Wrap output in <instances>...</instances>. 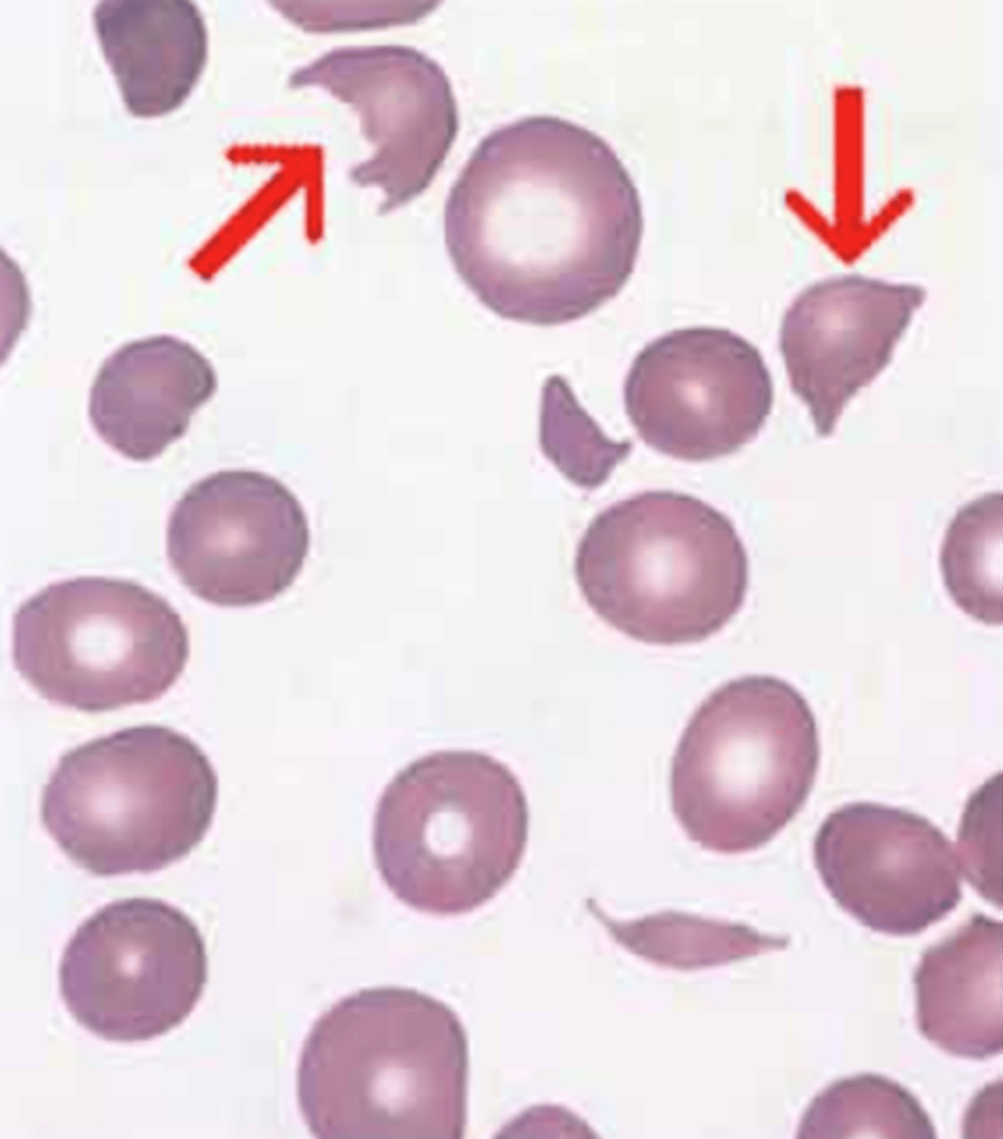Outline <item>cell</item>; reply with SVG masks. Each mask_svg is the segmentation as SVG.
<instances>
[{
  "mask_svg": "<svg viewBox=\"0 0 1003 1139\" xmlns=\"http://www.w3.org/2000/svg\"><path fill=\"white\" fill-rule=\"evenodd\" d=\"M820 739L805 697L772 675H747L712 692L672 759V811L703 849L738 854L769 842L806 802Z\"/></svg>",
  "mask_w": 1003,
  "mask_h": 1139,
  "instance_id": "obj_6",
  "label": "cell"
},
{
  "mask_svg": "<svg viewBox=\"0 0 1003 1139\" xmlns=\"http://www.w3.org/2000/svg\"><path fill=\"white\" fill-rule=\"evenodd\" d=\"M935 1139L920 1100L901 1083L860 1073L831 1083L810 1103L797 1138Z\"/></svg>",
  "mask_w": 1003,
  "mask_h": 1139,
  "instance_id": "obj_17",
  "label": "cell"
},
{
  "mask_svg": "<svg viewBox=\"0 0 1003 1139\" xmlns=\"http://www.w3.org/2000/svg\"><path fill=\"white\" fill-rule=\"evenodd\" d=\"M469 1051L446 1003L415 989H363L311 1027L299 1109L318 1139H461Z\"/></svg>",
  "mask_w": 1003,
  "mask_h": 1139,
  "instance_id": "obj_2",
  "label": "cell"
},
{
  "mask_svg": "<svg viewBox=\"0 0 1003 1139\" xmlns=\"http://www.w3.org/2000/svg\"><path fill=\"white\" fill-rule=\"evenodd\" d=\"M433 2H299L270 6L296 27L312 33H337L411 23L428 14Z\"/></svg>",
  "mask_w": 1003,
  "mask_h": 1139,
  "instance_id": "obj_20",
  "label": "cell"
},
{
  "mask_svg": "<svg viewBox=\"0 0 1003 1139\" xmlns=\"http://www.w3.org/2000/svg\"><path fill=\"white\" fill-rule=\"evenodd\" d=\"M289 86L320 88L357 111L373 150L349 178L358 187L381 190L380 214L429 187L458 132L449 78L434 59L408 46L332 49L295 70Z\"/></svg>",
  "mask_w": 1003,
  "mask_h": 1139,
  "instance_id": "obj_11",
  "label": "cell"
},
{
  "mask_svg": "<svg viewBox=\"0 0 1003 1139\" xmlns=\"http://www.w3.org/2000/svg\"><path fill=\"white\" fill-rule=\"evenodd\" d=\"M188 657L189 635L180 614L130 580L56 582L13 615L17 671L46 700L82 712L159 699Z\"/></svg>",
  "mask_w": 1003,
  "mask_h": 1139,
  "instance_id": "obj_7",
  "label": "cell"
},
{
  "mask_svg": "<svg viewBox=\"0 0 1003 1139\" xmlns=\"http://www.w3.org/2000/svg\"><path fill=\"white\" fill-rule=\"evenodd\" d=\"M217 384L209 359L189 343L170 335L136 339L100 366L90 388L89 419L125 457L151 460L186 434Z\"/></svg>",
  "mask_w": 1003,
  "mask_h": 1139,
  "instance_id": "obj_14",
  "label": "cell"
},
{
  "mask_svg": "<svg viewBox=\"0 0 1003 1139\" xmlns=\"http://www.w3.org/2000/svg\"><path fill=\"white\" fill-rule=\"evenodd\" d=\"M580 592L625 635L656 645L701 642L743 606L748 558L732 521L706 502L647 491L598 513L575 555Z\"/></svg>",
  "mask_w": 1003,
  "mask_h": 1139,
  "instance_id": "obj_3",
  "label": "cell"
},
{
  "mask_svg": "<svg viewBox=\"0 0 1003 1139\" xmlns=\"http://www.w3.org/2000/svg\"><path fill=\"white\" fill-rule=\"evenodd\" d=\"M1003 925L976 913L927 948L914 972L920 1032L945 1052L983 1060L1003 1048Z\"/></svg>",
  "mask_w": 1003,
  "mask_h": 1139,
  "instance_id": "obj_16",
  "label": "cell"
},
{
  "mask_svg": "<svg viewBox=\"0 0 1003 1139\" xmlns=\"http://www.w3.org/2000/svg\"><path fill=\"white\" fill-rule=\"evenodd\" d=\"M217 799V774L196 742L168 726L137 725L64 753L43 788L41 820L93 875L149 873L202 841Z\"/></svg>",
  "mask_w": 1003,
  "mask_h": 1139,
  "instance_id": "obj_4",
  "label": "cell"
},
{
  "mask_svg": "<svg viewBox=\"0 0 1003 1139\" xmlns=\"http://www.w3.org/2000/svg\"><path fill=\"white\" fill-rule=\"evenodd\" d=\"M1001 492L986 493L962 506L949 524L940 566L954 603L986 625L1003 622Z\"/></svg>",
  "mask_w": 1003,
  "mask_h": 1139,
  "instance_id": "obj_18",
  "label": "cell"
},
{
  "mask_svg": "<svg viewBox=\"0 0 1003 1139\" xmlns=\"http://www.w3.org/2000/svg\"><path fill=\"white\" fill-rule=\"evenodd\" d=\"M644 232L626 167L594 131L529 116L489 132L453 184L445 244L496 315L554 326L588 315L629 279Z\"/></svg>",
  "mask_w": 1003,
  "mask_h": 1139,
  "instance_id": "obj_1",
  "label": "cell"
},
{
  "mask_svg": "<svg viewBox=\"0 0 1003 1139\" xmlns=\"http://www.w3.org/2000/svg\"><path fill=\"white\" fill-rule=\"evenodd\" d=\"M539 422L545 456L569 482L586 489L603 485L633 447L630 440L608 438L557 375L543 387Z\"/></svg>",
  "mask_w": 1003,
  "mask_h": 1139,
  "instance_id": "obj_19",
  "label": "cell"
},
{
  "mask_svg": "<svg viewBox=\"0 0 1003 1139\" xmlns=\"http://www.w3.org/2000/svg\"><path fill=\"white\" fill-rule=\"evenodd\" d=\"M528 825L526 795L507 765L478 751H437L401 769L380 795L375 863L409 908L464 914L514 876Z\"/></svg>",
  "mask_w": 1003,
  "mask_h": 1139,
  "instance_id": "obj_5",
  "label": "cell"
},
{
  "mask_svg": "<svg viewBox=\"0 0 1003 1139\" xmlns=\"http://www.w3.org/2000/svg\"><path fill=\"white\" fill-rule=\"evenodd\" d=\"M835 902L873 931L917 934L962 899V868L949 838L905 809L853 802L831 812L813 843Z\"/></svg>",
  "mask_w": 1003,
  "mask_h": 1139,
  "instance_id": "obj_12",
  "label": "cell"
},
{
  "mask_svg": "<svg viewBox=\"0 0 1003 1139\" xmlns=\"http://www.w3.org/2000/svg\"><path fill=\"white\" fill-rule=\"evenodd\" d=\"M122 102L137 118L178 109L206 67L208 31L188 0H105L92 12Z\"/></svg>",
  "mask_w": 1003,
  "mask_h": 1139,
  "instance_id": "obj_15",
  "label": "cell"
},
{
  "mask_svg": "<svg viewBox=\"0 0 1003 1139\" xmlns=\"http://www.w3.org/2000/svg\"><path fill=\"white\" fill-rule=\"evenodd\" d=\"M773 399L759 350L718 327L657 337L636 355L624 383L625 410L642 440L686 462L737 452L757 436Z\"/></svg>",
  "mask_w": 1003,
  "mask_h": 1139,
  "instance_id": "obj_9",
  "label": "cell"
},
{
  "mask_svg": "<svg viewBox=\"0 0 1003 1139\" xmlns=\"http://www.w3.org/2000/svg\"><path fill=\"white\" fill-rule=\"evenodd\" d=\"M208 975L205 941L178 908L152 898L106 904L68 941L59 965L62 1000L93 1034L145 1041L178 1027Z\"/></svg>",
  "mask_w": 1003,
  "mask_h": 1139,
  "instance_id": "obj_8",
  "label": "cell"
},
{
  "mask_svg": "<svg viewBox=\"0 0 1003 1139\" xmlns=\"http://www.w3.org/2000/svg\"><path fill=\"white\" fill-rule=\"evenodd\" d=\"M167 556L180 582L218 606L246 607L286 592L310 546L307 515L279 479L224 469L193 483L167 524Z\"/></svg>",
  "mask_w": 1003,
  "mask_h": 1139,
  "instance_id": "obj_10",
  "label": "cell"
},
{
  "mask_svg": "<svg viewBox=\"0 0 1003 1139\" xmlns=\"http://www.w3.org/2000/svg\"><path fill=\"white\" fill-rule=\"evenodd\" d=\"M925 297L920 285L852 274L817 281L792 303L779 350L818 436L833 434L851 398L890 364Z\"/></svg>",
  "mask_w": 1003,
  "mask_h": 1139,
  "instance_id": "obj_13",
  "label": "cell"
}]
</instances>
